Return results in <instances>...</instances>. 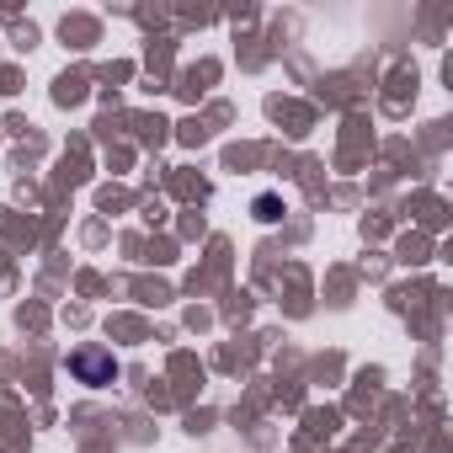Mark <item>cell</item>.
I'll return each instance as SVG.
<instances>
[{
    "instance_id": "obj_1",
    "label": "cell",
    "mask_w": 453,
    "mask_h": 453,
    "mask_svg": "<svg viewBox=\"0 0 453 453\" xmlns=\"http://www.w3.org/2000/svg\"><path fill=\"white\" fill-rule=\"evenodd\" d=\"M70 373L81 379V384H112L118 379V357L112 352H102V347H81V352H70Z\"/></svg>"
}]
</instances>
